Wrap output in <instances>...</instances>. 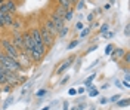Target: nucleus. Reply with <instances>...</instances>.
Segmentation results:
<instances>
[{"label": "nucleus", "instance_id": "nucleus-26", "mask_svg": "<svg viewBox=\"0 0 130 110\" xmlns=\"http://www.w3.org/2000/svg\"><path fill=\"white\" fill-rule=\"evenodd\" d=\"M77 3H78L77 5V10H83V8H84V0H78Z\"/></svg>", "mask_w": 130, "mask_h": 110}, {"label": "nucleus", "instance_id": "nucleus-28", "mask_svg": "<svg viewBox=\"0 0 130 110\" xmlns=\"http://www.w3.org/2000/svg\"><path fill=\"white\" fill-rule=\"evenodd\" d=\"M120 98H121L120 95H112V97L109 98V101H111V103H117V101H118V100H120Z\"/></svg>", "mask_w": 130, "mask_h": 110}, {"label": "nucleus", "instance_id": "nucleus-12", "mask_svg": "<svg viewBox=\"0 0 130 110\" xmlns=\"http://www.w3.org/2000/svg\"><path fill=\"white\" fill-rule=\"evenodd\" d=\"M114 49H115V51H112V54H111V55H112V59H121L123 58V55H124V54H126V49H123V48H114Z\"/></svg>", "mask_w": 130, "mask_h": 110}, {"label": "nucleus", "instance_id": "nucleus-6", "mask_svg": "<svg viewBox=\"0 0 130 110\" xmlns=\"http://www.w3.org/2000/svg\"><path fill=\"white\" fill-rule=\"evenodd\" d=\"M74 61H75V58H74V57H68V58L65 59L64 63H62V64H61V66L58 67L56 73H58V75H62V73H64L65 70H68V68H70L71 66H73V64H74Z\"/></svg>", "mask_w": 130, "mask_h": 110}, {"label": "nucleus", "instance_id": "nucleus-16", "mask_svg": "<svg viewBox=\"0 0 130 110\" xmlns=\"http://www.w3.org/2000/svg\"><path fill=\"white\" fill-rule=\"evenodd\" d=\"M2 83H8V82H6V76H5V67L0 64V85Z\"/></svg>", "mask_w": 130, "mask_h": 110}, {"label": "nucleus", "instance_id": "nucleus-41", "mask_svg": "<svg viewBox=\"0 0 130 110\" xmlns=\"http://www.w3.org/2000/svg\"><path fill=\"white\" fill-rule=\"evenodd\" d=\"M49 109H50V107H49V106H46V107H43L41 110H49Z\"/></svg>", "mask_w": 130, "mask_h": 110}, {"label": "nucleus", "instance_id": "nucleus-11", "mask_svg": "<svg viewBox=\"0 0 130 110\" xmlns=\"http://www.w3.org/2000/svg\"><path fill=\"white\" fill-rule=\"evenodd\" d=\"M3 6L6 9V12H9V14H15L16 12V3L13 0H6V2L3 3Z\"/></svg>", "mask_w": 130, "mask_h": 110}, {"label": "nucleus", "instance_id": "nucleus-17", "mask_svg": "<svg viewBox=\"0 0 130 110\" xmlns=\"http://www.w3.org/2000/svg\"><path fill=\"white\" fill-rule=\"evenodd\" d=\"M90 31H92V28L90 27H86V28H83L81 30V33H80V39H84V37H87L90 34Z\"/></svg>", "mask_w": 130, "mask_h": 110}, {"label": "nucleus", "instance_id": "nucleus-10", "mask_svg": "<svg viewBox=\"0 0 130 110\" xmlns=\"http://www.w3.org/2000/svg\"><path fill=\"white\" fill-rule=\"evenodd\" d=\"M2 19H3V24H5V27H12L13 21H15V17H13V14L5 12V14H2Z\"/></svg>", "mask_w": 130, "mask_h": 110}, {"label": "nucleus", "instance_id": "nucleus-27", "mask_svg": "<svg viewBox=\"0 0 130 110\" xmlns=\"http://www.w3.org/2000/svg\"><path fill=\"white\" fill-rule=\"evenodd\" d=\"M98 94H99V91L93 88V89H90V91H89V97H96Z\"/></svg>", "mask_w": 130, "mask_h": 110}, {"label": "nucleus", "instance_id": "nucleus-15", "mask_svg": "<svg viewBox=\"0 0 130 110\" xmlns=\"http://www.w3.org/2000/svg\"><path fill=\"white\" fill-rule=\"evenodd\" d=\"M74 17V9L73 8H70L67 12H65V17H64V21H71Z\"/></svg>", "mask_w": 130, "mask_h": 110}, {"label": "nucleus", "instance_id": "nucleus-5", "mask_svg": "<svg viewBox=\"0 0 130 110\" xmlns=\"http://www.w3.org/2000/svg\"><path fill=\"white\" fill-rule=\"evenodd\" d=\"M21 36H22V43H24V51L28 54V52L34 48V43H32L31 36H30V31H25V33H22Z\"/></svg>", "mask_w": 130, "mask_h": 110}, {"label": "nucleus", "instance_id": "nucleus-42", "mask_svg": "<svg viewBox=\"0 0 130 110\" xmlns=\"http://www.w3.org/2000/svg\"><path fill=\"white\" fill-rule=\"evenodd\" d=\"M70 2H71V3H73V5H74V3H77L78 0H70Z\"/></svg>", "mask_w": 130, "mask_h": 110}, {"label": "nucleus", "instance_id": "nucleus-34", "mask_svg": "<svg viewBox=\"0 0 130 110\" xmlns=\"http://www.w3.org/2000/svg\"><path fill=\"white\" fill-rule=\"evenodd\" d=\"M68 94H70V95H75V94H77V91H75L74 88H71V89H68Z\"/></svg>", "mask_w": 130, "mask_h": 110}, {"label": "nucleus", "instance_id": "nucleus-45", "mask_svg": "<svg viewBox=\"0 0 130 110\" xmlns=\"http://www.w3.org/2000/svg\"><path fill=\"white\" fill-rule=\"evenodd\" d=\"M71 110H78V109H77V107H73V109H71Z\"/></svg>", "mask_w": 130, "mask_h": 110}, {"label": "nucleus", "instance_id": "nucleus-4", "mask_svg": "<svg viewBox=\"0 0 130 110\" xmlns=\"http://www.w3.org/2000/svg\"><path fill=\"white\" fill-rule=\"evenodd\" d=\"M30 36H31L32 39V43H34V46H41L43 42H41V34H40V28L36 26L32 27L31 30H30Z\"/></svg>", "mask_w": 130, "mask_h": 110}, {"label": "nucleus", "instance_id": "nucleus-29", "mask_svg": "<svg viewBox=\"0 0 130 110\" xmlns=\"http://www.w3.org/2000/svg\"><path fill=\"white\" fill-rule=\"evenodd\" d=\"M95 49H98V43H96V45H92V46H90L89 49L86 51V54H90V52H93Z\"/></svg>", "mask_w": 130, "mask_h": 110}, {"label": "nucleus", "instance_id": "nucleus-9", "mask_svg": "<svg viewBox=\"0 0 130 110\" xmlns=\"http://www.w3.org/2000/svg\"><path fill=\"white\" fill-rule=\"evenodd\" d=\"M50 19L53 21V24H55V27H56V30H58V33H59V30L64 27V18H61L59 15H56L55 12L50 15Z\"/></svg>", "mask_w": 130, "mask_h": 110}, {"label": "nucleus", "instance_id": "nucleus-1", "mask_svg": "<svg viewBox=\"0 0 130 110\" xmlns=\"http://www.w3.org/2000/svg\"><path fill=\"white\" fill-rule=\"evenodd\" d=\"M0 64L3 66L5 68H8V70H10V71H21L22 70V66L19 64V61L15 58H10V57H8L6 54H3V52H0Z\"/></svg>", "mask_w": 130, "mask_h": 110}, {"label": "nucleus", "instance_id": "nucleus-3", "mask_svg": "<svg viewBox=\"0 0 130 110\" xmlns=\"http://www.w3.org/2000/svg\"><path fill=\"white\" fill-rule=\"evenodd\" d=\"M40 28V34H41V42H43V45L46 46V48H50L52 45H53V42H55V37H52V34L49 33L47 30L44 28V26L39 27Z\"/></svg>", "mask_w": 130, "mask_h": 110}, {"label": "nucleus", "instance_id": "nucleus-47", "mask_svg": "<svg viewBox=\"0 0 130 110\" xmlns=\"http://www.w3.org/2000/svg\"><path fill=\"white\" fill-rule=\"evenodd\" d=\"M0 94H2V86H0Z\"/></svg>", "mask_w": 130, "mask_h": 110}, {"label": "nucleus", "instance_id": "nucleus-20", "mask_svg": "<svg viewBox=\"0 0 130 110\" xmlns=\"http://www.w3.org/2000/svg\"><path fill=\"white\" fill-rule=\"evenodd\" d=\"M67 33H68V27H62L61 30H59V33H58V36H61V39H64L65 36H67Z\"/></svg>", "mask_w": 130, "mask_h": 110}, {"label": "nucleus", "instance_id": "nucleus-33", "mask_svg": "<svg viewBox=\"0 0 130 110\" xmlns=\"http://www.w3.org/2000/svg\"><path fill=\"white\" fill-rule=\"evenodd\" d=\"M102 36L108 39V37H112V36H114V33H112V31H109V33H105V34H102Z\"/></svg>", "mask_w": 130, "mask_h": 110}, {"label": "nucleus", "instance_id": "nucleus-46", "mask_svg": "<svg viewBox=\"0 0 130 110\" xmlns=\"http://www.w3.org/2000/svg\"><path fill=\"white\" fill-rule=\"evenodd\" d=\"M90 110H95V107H90Z\"/></svg>", "mask_w": 130, "mask_h": 110}, {"label": "nucleus", "instance_id": "nucleus-13", "mask_svg": "<svg viewBox=\"0 0 130 110\" xmlns=\"http://www.w3.org/2000/svg\"><path fill=\"white\" fill-rule=\"evenodd\" d=\"M56 2H58V5H59V6H62V8H65V9L73 8V3H71L70 0H56Z\"/></svg>", "mask_w": 130, "mask_h": 110}, {"label": "nucleus", "instance_id": "nucleus-19", "mask_svg": "<svg viewBox=\"0 0 130 110\" xmlns=\"http://www.w3.org/2000/svg\"><path fill=\"white\" fill-rule=\"evenodd\" d=\"M95 77H96V75H90V76L87 77L86 80H84V86H86V88H87V86H90V85H92V82H93V79H95Z\"/></svg>", "mask_w": 130, "mask_h": 110}, {"label": "nucleus", "instance_id": "nucleus-18", "mask_svg": "<svg viewBox=\"0 0 130 110\" xmlns=\"http://www.w3.org/2000/svg\"><path fill=\"white\" fill-rule=\"evenodd\" d=\"M129 104H130L129 98H123V100H118V101H117V106H118V107H127Z\"/></svg>", "mask_w": 130, "mask_h": 110}, {"label": "nucleus", "instance_id": "nucleus-7", "mask_svg": "<svg viewBox=\"0 0 130 110\" xmlns=\"http://www.w3.org/2000/svg\"><path fill=\"white\" fill-rule=\"evenodd\" d=\"M44 28L52 34V37H56L58 36V30H56V27H55V24H53V21L50 19V17L44 21Z\"/></svg>", "mask_w": 130, "mask_h": 110}, {"label": "nucleus", "instance_id": "nucleus-21", "mask_svg": "<svg viewBox=\"0 0 130 110\" xmlns=\"http://www.w3.org/2000/svg\"><path fill=\"white\" fill-rule=\"evenodd\" d=\"M112 51H114V45H111V43H109V45H106V48H105V55H106V57H108V55H111Z\"/></svg>", "mask_w": 130, "mask_h": 110}, {"label": "nucleus", "instance_id": "nucleus-14", "mask_svg": "<svg viewBox=\"0 0 130 110\" xmlns=\"http://www.w3.org/2000/svg\"><path fill=\"white\" fill-rule=\"evenodd\" d=\"M67 10H68V9H65V8H62V6H59V5H58L56 9H55V14H56V15H59L61 18H64Z\"/></svg>", "mask_w": 130, "mask_h": 110}, {"label": "nucleus", "instance_id": "nucleus-2", "mask_svg": "<svg viewBox=\"0 0 130 110\" xmlns=\"http://www.w3.org/2000/svg\"><path fill=\"white\" fill-rule=\"evenodd\" d=\"M0 46L3 48V54H6L8 57H10V58H15L18 59V57H19V52L15 48V45L10 42L9 39H2V42H0Z\"/></svg>", "mask_w": 130, "mask_h": 110}, {"label": "nucleus", "instance_id": "nucleus-37", "mask_svg": "<svg viewBox=\"0 0 130 110\" xmlns=\"http://www.w3.org/2000/svg\"><path fill=\"white\" fill-rule=\"evenodd\" d=\"M5 24H3V19H2V14H0V28H3Z\"/></svg>", "mask_w": 130, "mask_h": 110}, {"label": "nucleus", "instance_id": "nucleus-24", "mask_svg": "<svg viewBox=\"0 0 130 110\" xmlns=\"http://www.w3.org/2000/svg\"><path fill=\"white\" fill-rule=\"evenodd\" d=\"M123 58H124V63H126V64L129 66V64H130V54H129L127 51H126V54L123 55Z\"/></svg>", "mask_w": 130, "mask_h": 110}, {"label": "nucleus", "instance_id": "nucleus-38", "mask_svg": "<svg viewBox=\"0 0 130 110\" xmlns=\"http://www.w3.org/2000/svg\"><path fill=\"white\" fill-rule=\"evenodd\" d=\"M124 34L129 36V26H126V28H124Z\"/></svg>", "mask_w": 130, "mask_h": 110}, {"label": "nucleus", "instance_id": "nucleus-31", "mask_svg": "<svg viewBox=\"0 0 130 110\" xmlns=\"http://www.w3.org/2000/svg\"><path fill=\"white\" fill-rule=\"evenodd\" d=\"M93 19H95V14L92 12V14H89V17H87V21H90V22H92Z\"/></svg>", "mask_w": 130, "mask_h": 110}, {"label": "nucleus", "instance_id": "nucleus-40", "mask_svg": "<svg viewBox=\"0 0 130 110\" xmlns=\"http://www.w3.org/2000/svg\"><path fill=\"white\" fill-rule=\"evenodd\" d=\"M77 92H78V94H83V92H84V88H78V91H77Z\"/></svg>", "mask_w": 130, "mask_h": 110}, {"label": "nucleus", "instance_id": "nucleus-23", "mask_svg": "<svg viewBox=\"0 0 130 110\" xmlns=\"http://www.w3.org/2000/svg\"><path fill=\"white\" fill-rule=\"evenodd\" d=\"M77 45H78V40H73V42L67 46V49H68V51H71V49H73V48H75Z\"/></svg>", "mask_w": 130, "mask_h": 110}, {"label": "nucleus", "instance_id": "nucleus-43", "mask_svg": "<svg viewBox=\"0 0 130 110\" xmlns=\"http://www.w3.org/2000/svg\"><path fill=\"white\" fill-rule=\"evenodd\" d=\"M114 2H115V0H109V5H111V3H114Z\"/></svg>", "mask_w": 130, "mask_h": 110}, {"label": "nucleus", "instance_id": "nucleus-39", "mask_svg": "<svg viewBox=\"0 0 130 110\" xmlns=\"http://www.w3.org/2000/svg\"><path fill=\"white\" fill-rule=\"evenodd\" d=\"M77 109H78V110H83V109H86V104H80V106H78Z\"/></svg>", "mask_w": 130, "mask_h": 110}, {"label": "nucleus", "instance_id": "nucleus-30", "mask_svg": "<svg viewBox=\"0 0 130 110\" xmlns=\"http://www.w3.org/2000/svg\"><path fill=\"white\" fill-rule=\"evenodd\" d=\"M46 89H40V91H37V97H43V95H46Z\"/></svg>", "mask_w": 130, "mask_h": 110}, {"label": "nucleus", "instance_id": "nucleus-36", "mask_svg": "<svg viewBox=\"0 0 130 110\" xmlns=\"http://www.w3.org/2000/svg\"><path fill=\"white\" fill-rule=\"evenodd\" d=\"M99 103H101V104H106V103H108V100H106L105 97H102V98L99 100Z\"/></svg>", "mask_w": 130, "mask_h": 110}, {"label": "nucleus", "instance_id": "nucleus-35", "mask_svg": "<svg viewBox=\"0 0 130 110\" xmlns=\"http://www.w3.org/2000/svg\"><path fill=\"white\" fill-rule=\"evenodd\" d=\"M68 79H70V76H65L64 79H62V80H61V85H64V83H67V82H68Z\"/></svg>", "mask_w": 130, "mask_h": 110}, {"label": "nucleus", "instance_id": "nucleus-44", "mask_svg": "<svg viewBox=\"0 0 130 110\" xmlns=\"http://www.w3.org/2000/svg\"><path fill=\"white\" fill-rule=\"evenodd\" d=\"M2 3H5V0H0V5H2Z\"/></svg>", "mask_w": 130, "mask_h": 110}, {"label": "nucleus", "instance_id": "nucleus-8", "mask_svg": "<svg viewBox=\"0 0 130 110\" xmlns=\"http://www.w3.org/2000/svg\"><path fill=\"white\" fill-rule=\"evenodd\" d=\"M10 42L15 45V48L18 49V51H19V49H22V52H25L24 51V43H22V36H21L19 33L13 34V37H12V40H10Z\"/></svg>", "mask_w": 130, "mask_h": 110}, {"label": "nucleus", "instance_id": "nucleus-22", "mask_svg": "<svg viewBox=\"0 0 130 110\" xmlns=\"http://www.w3.org/2000/svg\"><path fill=\"white\" fill-rule=\"evenodd\" d=\"M108 30H109V26H108V24H102L99 31H101L102 34H105V33H108Z\"/></svg>", "mask_w": 130, "mask_h": 110}, {"label": "nucleus", "instance_id": "nucleus-25", "mask_svg": "<svg viewBox=\"0 0 130 110\" xmlns=\"http://www.w3.org/2000/svg\"><path fill=\"white\" fill-rule=\"evenodd\" d=\"M13 101V98H12V97H9L8 100H6V101H5V104H3V110H6L9 107V104H10V103Z\"/></svg>", "mask_w": 130, "mask_h": 110}, {"label": "nucleus", "instance_id": "nucleus-32", "mask_svg": "<svg viewBox=\"0 0 130 110\" xmlns=\"http://www.w3.org/2000/svg\"><path fill=\"white\" fill-rule=\"evenodd\" d=\"M75 28H77V30H83V28H84V26H83V24H81V22H77V26H75Z\"/></svg>", "mask_w": 130, "mask_h": 110}]
</instances>
